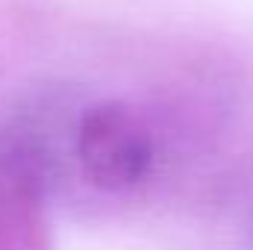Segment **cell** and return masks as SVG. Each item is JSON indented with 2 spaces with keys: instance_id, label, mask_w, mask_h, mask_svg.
Returning a JSON list of instances; mask_svg holds the SVG:
<instances>
[{
  "instance_id": "obj_1",
  "label": "cell",
  "mask_w": 253,
  "mask_h": 250,
  "mask_svg": "<svg viewBox=\"0 0 253 250\" xmlns=\"http://www.w3.org/2000/svg\"><path fill=\"white\" fill-rule=\"evenodd\" d=\"M74 156L88 186L103 194H129L156 168V135L132 103L94 100L77 118Z\"/></svg>"
},
{
  "instance_id": "obj_2",
  "label": "cell",
  "mask_w": 253,
  "mask_h": 250,
  "mask_svg": "<svg viewBox=\"0 0 253 250\" xmlns=\"http://www.w3.org/2000/svg\"><path fill=\"white\" fill-rule=\"evenodd\" d=\"M47 153L27 132L0 135V250H53Z\"/></svg>"
}]
</instances>
